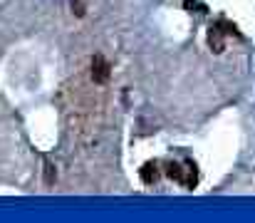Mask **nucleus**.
Wrapping results in <instances>:
<instances>
[{
    "instance_id": "6",
    "label": "nucleus",
    "mask_w": 255,
    "mask_h": 223,
    "mask_svg": "<svg viewBox=\"0 0 255 223\" xmlns=\"http://www.w3.org/2000/svg\"><path fill=\"white\" fill-rule=\"evenodd\" d=\"M72 10H75V12H77V15H80V17H82V15H85V5H82V2H80V0H72Z\"/></svg>"
},
{
    "instance_id": "5",
    "label": "nucleus",
    "mask_w": 255,
    "mask_h": 223,
    "mask_svg": "<svg viewBox=\"0 0 255 223\" xmlns=\"http://www.w3.org/2000/svg\"><path fill=\"white\" fill-rule=\"evenodd\" d=\"M55 179H57L55 166H52L50 161H45V184H47V186H52V184H55Z\"/></svg>"
},
{
    "instance_id": "2",
    "label": "nucleus",
    "mask_w": 255,
    "mask_h": 223,
    "mask_svg": "<svg viewBox=\"0 0 255 223\" xmlns=\"http://www.w3.org/2000/svg\"><path fill=\"white\" fill-rule=\"evenodd\" d=\"M223 30H221V25H211V30H208V45H211V50L216 52V55H221L223 50H226V40H223Z\"/></svg>"
},
{
    "instance_id": "3",
    "label": "nucleus",
    "mask_w": 255,
    "mask_h": 223,
    "mask_svg": "<svg viewBox=\"0 0 255 223\" xmlns=\"http://www.w3.org/2000/svg\"><path fill=\"white\" fill-rule=\"evenodd\" d=\"M159 174L161 171H159V164L156 161H149V164L141 166V181L144 184H156L159 181Z\"/></svg>"
},
{
    "instance_id": "1",
    "label": "nucleus",
    "mask_w": 255,
    "mask_h": 223,
    "mask_svg": "<svg viewBox=\"0 0 255 223\" xmlns=\"http://www.w3.org/2000/svg\"><path fill=\"white\" fill-rule=\"evenodd\" d=\"M109 74H112V65L102 55H94L92 57V79H94V84H107Z\"/></svg>"
},
{
    "instance_id": "4",
    "label": "nucleus",
    "mask_w": 255,
    "mask_h": 223,
    "mask_svg": "<svg viewBox=\"0 0 255 223\" xmlns=\"http://www.w3.org/2000/svg\"><path fill=\"white\" fill-rule=\"evenodd\" d=\"M166 176H169L171 181L183 184V166H181V164H176V161H171L169 166H166Z\"/></svg>"
}]
</instances>
